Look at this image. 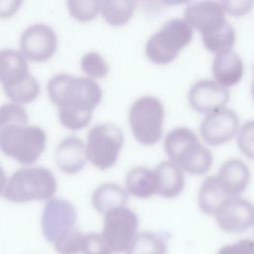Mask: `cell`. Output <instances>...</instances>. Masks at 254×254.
<instances>
[{
	"instance_id": "cell-6",
	"label": "cell",
	"mask_w": 254,
	"mask_h": 254,
	"mask_svg": "<svg viewBox=\"0 0 254 254\" xmlns=\"http://www.w3.org/2000/svg\"><path fill=\"white\" fill-rule=\"evenodd\" d=\"M123 142V133L118 126L111 123L95 125L87 135V160L99 170L109 169L116 163Z\"/></svg>"
},
{
	"instance_id": "cell-26",
	"label": "cell",
	"mask_w": 254,
	"mask_h": 254,
	"mask_svg": "<svg viewBox=\"0 0 254 254\" xmlns=\"http://www.w3.org/2000/svg\"><path fill=\"white\" fill-rule=\"evenodd\" d=\"M167 245L162 236L150 231H142L135 235L126 254H166Z\"/></svg>"
},
{
	"instance_id": "cell-3",
	"label": "cell",
	"mask_w": 254,
	"mask_h": 254,
	"mask_svg": "<svg viewBox=\"0 0 254 254\" xmlns=\"http://www.w3.org/2000/svg\"><path fill=\"white\" fill-rule=\"evenodd\" d=\"M46 132L36 125H13L0 132V149L17 162L30 165L46 148Z\"/></svg>"
},
{
	"instance_id": "cell-11",
	"label": "cell",
	"mask_w": 254,
	"mask_h": 254,
	"mask_svg": "<svg viewBox=\"0 0 254 254\" xmlns=\"http://www.w3.org/2000/svg\"><path fill=\"white\" fill-rule=\"evenodd\" d=\"M239 119L230 108H222L207 114L200 124V135L204 142L219 146L229 141L238 130Z\"/></svg>"
},
{
	"instance_id": "cell-5",
	"label": "cell",
	"mask_w": 254,
	"mask_h": 254,
	"mask_svg": "<svg viewBox=\"0 0 254 254\" xmlns=\"http://www.w3.org/2000/svg\"><path fill=\"white\" fill-rule=\"evenodd\" d=\"M165 109L154 96H142L129 110V123L134 138L143 145H154L162 137Z\"/></svg>"
},
{
	"instance_id": "cell-12",
	"label": "cell",
	"mask_w": 254,
	"mask_h": 254,
	"mask_svg": "<svg viewBox=\"0 0 254 254\" xmlns=\"http://www.w3.org/2000/svg\"><path fill=\"white\" fill-rule=\"evenodd\" d=\"M215 216L222 230L229 233L243 232L253 223V206L243 197H230L221 205Z\"/></svg>"
},
{
	"instance_id": "cell-19",
	"label": "cell",
	"mask_w": 254,
	"mask_h": 254,
	"mask_svg": "<svg viewBox=\"0 0 254 254\" xmlns=\"http://www.w3.org/2000/svg\"><path fill=\"white\" fill-rule=\"evenodd\" d=\"M29 73L27 59L20 51L5 48L0 50V82L10 84Z\"/></svg>"
},
{
	"instance_id": "cell-1",
	"label": "cell",
	"mask_w": 254,
	"mask_h": 254,
	"mask_svg": "<svg viewBox=\"0 0 254 254\" xmlns=\"http://www.w3.org/2000/svg\"><path fill=\"white\" fill-rule=\"evenodd\" d=\"M47 89L51 101L58 107L92 111L102 98L99 84L87 76L59 73L49 80Z\"/></svg>"
},
{
	"instance_id": "cell-7",
	"label": "cell",
	"mask_w": 254,
	"mask_h": 254,
	"mask_svg": "<svg viewBox=\"0 0 254 254\" xmlns=\"http://www.w3.org/2000/svg\"><path fill=\"white\" fill-rule=\"evenodd\" d=\"M138 229V216L128 207L114 208L104 214L101 236L112 253L126 252Z\"/></svg>"
},
{
	"instance_id": "cell-27",
	"label": "cell",
	"mask_w": 254,
	"mask_h": 254,
	"mask_svg": "<svg viewBox=\"0 0 254 254\" xmlns=\"http://www.w3.org/2000/svg\"><path fill=\"white\" fill-rule=\"evenodd\" d=\"M198 141L197 136L187 127H178L168 133L164 141V148L168 157L175 162L179 154L190 144Z\"/></svg>"
},
{
	"instance_id": "cell-9",
	"label": "cell",
	"mask_w": 254,
	"mask_h": 254,
	"mask_svg": "<svg viewBox=\"0 0 254 254\" xmlns=\"http://www.w3.org/2000/svg\"><path fill=\"white\" fill-rule=\"evenodd\" d=\"M19 44L21 53L26 59L46 62L55 54L58 38L53 28L43 23H36L22 32Z\"/></svg>"
},
{
	"instance_id": "cell-22",
	"label": "cell",
	"mask_w": 254,
	"mask_h": 254,
	"mask_svg": "<svg viewBox=\"0 0 254 254\" xmlns=\"http://www.w3.org/2000/svg\"><path fill=\"white\" fill-rule=\"evenodd\" d=\"M228 198H230V196L221 188L216 178L208 177L200 186L197 202L204 213L208 215H215L221 205Z\"/></svg>"
},
{
	"instance_id": "cell-24",
	"label": "cell",
	"mask_w": 254,
	"mask_h": 254,
	"mask_svg": "<svg viewBox=\"0 0 254 254\" xmlns=\"http://www.w3.org/2000/svg\"><path fill=\"white\" fill-rule=\"evenodd\" d=\"M136 3L131 0L100 1V11L105 21L112 26H122L132 17Z\"/></svg>"
},
{
	"instance_id": "cell-33",
	"label": "cell",
	"mask_w": 254,
	"mask_h": 254,
	"mask_svg": "<svg viewBox=\"0 0 254 254\" xmlns=\"http://www.w3.org/2000/svg\"><path fill=\"white\" fill-rule=\"evenodd\" d=\"M80 251L82 254H112L101 234L94 232L83 235Z\"/></svg>"
},
{
	"instance_id": "cell-13",
	"label": "cell",
	"mask_w": 254,
	"mask_h": 254,
	"mask_svg": "<svg viewBox=\"0 0 254 254\" xmlns=\"http://www.w3.org/2000/svg\"><path fill=\"white\" fill-rule=\"evenodd\" d=\"M184 17L191 29L194 28L201 34L217 29L226 21L220 3L214 1L190 3L185 9Z\"/></svg>"
},
{
	"instance_id": "cell-28",
	"label": "cell",
	"mask_w": 254,
	"mask_h": 254,
	"mask_svg": "<svg viewBox=\"0 0 254 254\" xmlns=\"http://www.w3.org/2000/svg\"><path fill=\"white\" fill-rule=\"evenodd\" d=\"M28 113L25 107L15 102H6L0 105V132L13 125L28 124Z\"/></svg>"
},
{
	"instance_id": "cell-17",
	"label": "cell",
	"mask_w": 254,
	"mask_h": 254,
	"mask_svg": "<svg viewBox=\"0 0 254 254\" xmlns=\"http://www.w3.org/2000/svg\"><path fill=\"white\" fill-rule=\"evenodd\" d=\"M156 177V193L172 198L179 195L185 188L183 171L173 162L164 161L154 170Z\"/></svg>"
},
{
	"instance_id": "cell-23",
	"label": "cell",
	"mask_w": 254,
	"mask_h": 254,
	"mask_svg": "<svg viewBox=\"0 0 254 254\" xmlns=\"http://www.w3.org/2000/svg\"><path fill=\"white\" fill-rule=\"evenodd\" d=\"M3 90L11 102L26 104L34 101L40 93V84L30 72L22 78L3 86Z\"/></svg>"
},
{
	"instance_id": "cell-36",
	"label": "cell",
	"mask_w": 254,
	"mask_h": 254,
	"mask_svg": "<svg viewBox=\"0 0 254 254\" xmlns=\"http://www.w3.org/2000/svg\"><path fill=\"white\" fill-rule=\"evenodd\" d=\"M217 254H254V243L250 239H242L221 247Z\"/></svg>"
},
{
	"instance_id": "cell-21",
	"label": "cell",
	"mask_w": 254,
	"mask_h": 254,
	"mask_svg": "<svg viewBox=\"0 0 254 254\" xmlns=\"http://www.w3.org/2000/svg\"><path fill=\"white\" fill-rule=\"evenodd\" d=\"M125 190L135 196L148 198L156 194V177L147 167H134L126 175Z\"/></svg>"
},
{
	"instance_id": "cell-32",
	"label": "cell",
	"mask_w": 254,
	"mask_h": 254,
	"mask_svg": "<svg viewBox=\"0 0 254 254\" xmlns=\"http://www.w3.org/2000/svg\"><path fill=\"white\" fill-rule=\"evenodd\" d=\"M82 240V232L74 226L55 241L54 246L59 254H78L81 250Z\"/></svg>"
},
{
	"instance_id": "cell-8",
	"label": "cell",
	"mask_w": 254,
	"mask_h": 254,
	"mask_svg": "<svg viewBox=\"0 0 254 254\" xmlns=\"http://www.w3.org/2000/svg\"><path fill=\"white\" fill-rule=\"evenodd\" d=\"M76 211L71 202L54 197L47 201L43 209L41 225L45 238L50 242L57 241L74 227Z\"/></svg>"
},
{
	"instance_id": "cell-38",
	"label": "cell",
	"mask_w": 254,
	"mask_h": 254,
	"mask_svg": "<svg viewBox=\"0 0 254 254\" xmlns=\"http://www.w3.org/2000/svg\"><path fill=\"white\" fill-rule=\"evenodd\" d=\"M7 176H6V173L4 171V169L2 168V166L0 165V194L3 193V190L5 189V186H6V183H7Z\"/></svg>"
},
{
	"instance_id": "cell-25",
	"label": "cell",
	"mask_w": 254,
	"mask_h": 254,
	"mask_svg": "<svg viewBox=\"0 0 254 254\" xmlns=\"http://www.w3.org/2000/svg\"><path fill=\"white\" fill-rule=\"evenodd\" d=\"M235 43V31L233 27L224 22L217 29L202 34V44L206 50L212 53H222L231 50Z\"/></svg>"
},
{
	"instance_id": "cell-4",
	"label": "cell",
	"mask_w": 254,
	"mask_h": 254,
	"mask_svg": "<svg viewBox=\"0 0 254 254\" xmlns=\"http://www.w3.org/2000/svg\"><path fill=\"white\" fill-rule=\"evenodd\" d=\"M191 39L190 26L183 19H172L148 39L145 48L146 56L155 64H169L178 57Z\"/></svg>"
},
{
	"instance_id": "cell-34",
	"label": "cell",
	"mask_w": 254,
	"mask_h": 254,
	"mask_svg": "<svg viewBox=\"0 0 254 254\" xmlns=\"http://www.w3.org/2000/svg\"><path fill=\"white\" fill-rule=\"evenodd\" d=\"M237 144L244 155L253 158V121L245 122L239 129L237 135Z\"/></svg>"
},
{
	"instance_id": "cell-18",
	"label": "cell",
	"mask_w": 254,
	"mask_h": 254,
	"mask_svg": "<svg viewBox=\"0 0 254 254\" xmlns=\"http://www.w3.org/2000/svg\"><path fill=\"white\" fill-rule=\"evenodd\" d=\"M182 171L192 175H203L207 173L212 165V155L210 151L195 141L188 145L174 162Z\"/></svg>"
},
{
	"instance_id": "cell-37",
	"label": "cell",
	"mask_w": 254,
	"mask_h": 254,
	"mask_svg": "<svg viewBox=\"0 0 254 254\" xmlns=\"http://www.w3.org/2000/svg\"><path fill=\"white\" fill-rule=\"evenodd\" d=\"M22 1L19 0H0V18L13 16L20 8Z\"/></svg>"
},
{
	"instance_id": "cell-16",
	"label": "cell",
	"mask_w": 254,
	"mask_h": 254,
	"mask_svg": "<svg viewBox=\"0 0 254 254\" xmlns=\"http://www.w3.org/2000/svg\"><path fill=\"white\" fill-rule=\"evenodd\" d=\"M211 69L214 81L227 88L241 80L244 73V64L238 54L229 50L216 54L212 61Z\"/></svg>"
},
{
	"instance_id": "cell-35",
	"label": "cell",
	"mask_w": 254,
	"mask_h": 254,
	"mask_svg": "<svg viewBox=\"0 0 254 254\" xmlns=\"http://www.w3.org/2000/svg\"><path fill=\"white\" fill-rule=\"evenodd\" d=\"M224 12L238 17L247 14L253 6L252 0H226L220 3Z\"/></svg>"
},
{
	"instance_id": "cell-10",
	"label": "cell",
	"mask_w": 254,
	"mask_h": 254,
	"mask_svg": "<svg viewBox=\"0 0 254 254\" xmlns=\"http://www.w3.org/2000/svg\"><path fill=\"white\" fill-rule=\"evenodd\" d=\"M230 97L228 88L211 79H201L191 85L188 93L190 105L198 113L209 114L222 109Z\"/></svg>"
},
{
	"instance_id": "cell-20",
	"label": "cell",
	"mask_w": 254,
	"mask_h": 254,
	"mask_svg": "<svg viewBox=\"0 0 254 254\" xmlns=\"http://www.w3.org/2000/svg\"><path fill=\"white\" fill-rule=\"evenodd\" d=\"M128 200V192L121 186L115 183H104L92 193L91 203L99 213L106 212L125 206Z\"/></svg>"
},
{
	"instance_id": "cell-14",
	"label": "cell",
	"mask_w": 254,
	"mask_h": 254,
	"mask_svg": "<svg viewBox=\"0 0 254 254\" xmlns=\"http://www.w3.org/2000/svg\"><path fill=\"white\" fill-rule=\"evenodd\" d=\"M55 160L59 169L64 173L76 174L80 172L87 161L84 143L74 136L64 138L57 146Z\"/></svg>"
},
{
	"instance_id": "cell-2",
	"label": "cell",
	"mask_w": 254,
	"mask_h": 254,
	"mask_svg": "<svg viewBox=\"0 0 254 254\" xmlns=\"http://www.w3.org/2000/svg\"><path fill=\"white\" fill-rule=\"evenodd\" d=\"M57 181L53 173L44 167L32 166L16 170L8 179L3 196L9 201L23 203L53 198Z\"/></svg>"
},
{
	"instance_id": "cell-29",
	"label": "cell",
	"mask_w": 254,
	"mask_h": 254,
	"mask_svg": "<svg viewBox=\"0 0 254 254\" xmlns=\"http://www.w3.org/2000/svg\"><path fill=\"white\" fill-rule=\"evenodd\" d=\"M92 111L72 107H59V119L69 130H79L86 127L91 121Z\"/></svg>"
},
{
	"instance_id": "cell-15",
	"label": "cell",
	"mask_w": 254,
	"mask_h": 254,
	"mask_svg": "<svg viewBox=\"0 0 254 254\" xmlns=\"http://www.w3.org/2000/svg\"><path fill=\"white\" fill-rule=\"evenodd\" d=\"M224 191L230 196H238L248 186L250 171L240 159L226 160L220 167L215 177Z\"/></svg>"
},
{
	"instance_id": "cell-31",
	"label": "cell",
	"mask_w": 254,
	"mask_h": 254,
	"mask_svg": "<svg viewBox=\"0 0 254 254\" xmlns=\"http://www.w3.org/2000/svg\"><path fill=\"white\" fill-rule=\"evenodd\" d=\"M69 14L80 22L93 20L100 11V1L96 0H71L67 2Z\"/></svg>"
},
{
	"instance_id": "cell-30",
	"label": "cell",
	"mask_w": 254,
	"mask_h": 254,
	"mask_svg": "<svg viewBox=\"0 0 254 254\" xmlns=\"http://www.w3.org/2000/svg\"><path fill=\"white\" fill-rule=\"evenodd\" d=\"M81 69L89 78H102L107 75L110 67L102 56L96 52L86 53L80 62Z\"/></svg>"
}]
</instances>
